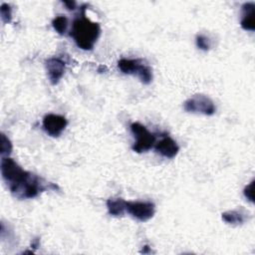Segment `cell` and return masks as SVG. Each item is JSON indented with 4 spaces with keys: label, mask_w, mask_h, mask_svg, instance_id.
<instances>
[{
    "label": "cell",
    "mask_w": 255,
    "mask_h": 255,
    "mask_svg": "<svg viewBox=\"0 0 255 255\" xmlns=\"http://www.w3.org/2000/svg\"><path fill=\"white\" fill-rule=\"evenodd\" d=\"M1 174L12 194L20 199L36 197L49 187L57 188V185L47 183L38 175L22 169V167L10 157H2Z\"/></svg>",
    "instance_id": "1"
},
{
    "label": "cell",
    "mask_w": 255,
    "mask_h": 255,
    "mask_svg": "<svg viewBox=\"0 0 255 255\" xmlns=\"http://www.w3.org/2000/svg\"><path fill=\"white\" fill-rule=\"evenodd\" d=\"M84 11L81 17L74 20L70 35L73 37L79 48L83 50H92L101 34V27L99 23L93 22L87 18Z\"/></svg>",
    "instance_id": "2"
},
{
    "label": "cell",
    "mask_w": 255,
    "mask_h": 255,
    "mask_svg": "<svg viewBox=\"0 0 255 255\" xmlns=\"http://www.w3.org/2000/svg\"><path fill=\"white\" fill-rule=\"evenodd\" d=\"M118 67L124 74L136 75L145 85L152 81L151 69L138 59H121L118 62Z\"/></svg>",
    "instance_id": "3"
},
{
    "label": "cell",
    "mask_w": 255,
    "mask_h": 255,
    "mask_svg": "<svg viewBox=\"0 0 255 255\" xmlns=\"http://www.w3.org/2000/svg\"><path fill=\"white\" fill-rule=\"evenodd\" d=\"M130 130L135 138V142L132 145V149L135 152H143L150 149L154 142L155 136L149 132L148 129L139 123H132L130 125Z\"/></svg>",
    "instance_id": "4"
},
{
    "label": "cell",
    "mask_w": 255,
    "mask_h": 255,
    "mask_svg": "<svg viewBox=\"0 0 255 255\" xmlns=\"http://www.w3.org/2000/svg\"><path fill=\"white\" fill-rule=\"evenodd\" d=\"M183 108L188 113H197L205 116H211L216 111V108L211 99L202 94L194 95L185 101Z\"/></svg>",
    "instance_id": "5"
},
{
    "label": "cell",
    "mask_w": 255,
    "mask_h": 255,
    "mask_svg": "<svg viewBox=\"0 0 255 255\" xmlns=\"http://www.w3.org/2000/svg\"><path fill=\"white\" fill-rule=\"evenodd\" d=\"M127 211L132 217L144 222L152 218L155 206L150 201H127Z\"/></svg>",
    "instance_id": "6"
},
{
    "label": "cell",
    "mask_w": 255,
    "mask_h": 255,
    "mask_svg": "<svg viewBox=\"0 0 255 255\" xmlns=\"http://www.w3.org/2000/svg\"><path fill=\"white\" fill-rule=\"evenodd\" d=\"M68 122L65 117L55 114H48L43 119V128L45 131L54 137L59 136L67 127Z\"/></svg>",
    "instance_id": "7"
},
{
    "label": "cell",
    "mask_w": 255,
    "mask_h": 255,
    "mask_svg": "<svg viewBox=\"0 0 255 255\" xmlns=\"http://www.w3.org/2000/svg\"><path fill=\"white\" fill-rule=\"evenodd\" d=\"M45 66L51 84H58L65 73V62L59 58H49L46 60Z\"/></svg>",
    "instance_id": "8"
},
{
    "label": "cell",
    "mask_w": 255,
    "mask_h": 255,
    "mask_svg": "<svg viewBox=\"0 0 255 255\" xmlns=\"http://www.w3.org/2000/svg\"><path fill=\"white\" fill-rule=\"evenodd\" d=\"M154 147L158 153L167 158L174 157L179 150V146L177 145L176 141L167 135L163 136L159 141H157Z\"/></svg>",
    "instance_id": "9"
},
{
    "label": "cell",
    "mask_w": 255,
    "mask_h": 255,
    "mask_svg": "<svg viewBox=\"0 0 255 255\" xmlns=\"http://www.w3.org/2000/svg\"><path fill=\"white\" fill-rule=\"evenodd\" d=\"M242 18L240 25L244 30H255V4L247 2L242 5Z\"/></svg>",
    "instance_id": "10"
},
{
    "label": "cell",
    "mask_w": 255,
    "mask_h": 255,
    "mask_svg": "<svg viewBox=\"0 0 255 255\" xmlns=\"http://www.w3.org/2000/svg\"><path fill=\"white\" fill-rule=\"evenodd\" d=\"M107 208L112 216H124L127 211V201L123 198H109L107 200Z\"/></svg>",
    "instance_id": "11"
},
{
    "label": "cell",
    "mask_w": 255,
    "mask_h": 255,
    "mask_svg": "<svg viewBox=\"0 0 255 255\" xmlns=\"http://www.w3.org/2000/svg\"><path fill=\"white\" fill-rule=\"evenodd\" d=\"M222 219L229 224H242L246 220V213L242 210H229L222 213Z\"/></svg>",
    "instance_id": "12"
},
{
    "label": "cell",
    "mask_w": 255,
    "mask_h": 255,
    "mask_svg": "<svg viewBox=\"0 0 255 255\" xmlns=\"http://www.w3.org/2000/svg\"><path fill=\"white\" fill-rule=\"evenodd\" d=\"M52 25H53V28L55 29V31H57L59 34L63 35L66 33L67 28H68V19L65 16L59 15L54 18V20L52 21Z\"/></svg>",
    "instance_id": "13"
},
{
    "label": "cell",
    "mask_w": 255,
    "mask_h": 255,
    "mask_svg": "<svg viewBox=\"0 0 255 255\" xmlns=\"http://www.w3.org/2000/svg\"><path fill=\"white\" fill-rule=\"evenodd\" d=\"M0 16L3 23H9L12 19V8L10 5L3 3L0 7Z\"/></svg>",
    "instance_id": "14"
},
{
    "label": "cell",
    "mask_w": 255,
    "mask_h": 255,
    "mask_svg": "<svg viewBox=\"0 0 255 255\" xmlns=\"http://www.w3.org/2000/svg\"><path fill=\"white\" fill-rule=\"evenodd\" d=\"M12 151V143L10 139L4 134L1 133V155L4 157V155H9Z\"/></svg>",
    "instance_id": "15"
},
{
    "label": "cell",
    "mask_w": 255,
    "mask_h": 255,
    "mask_svg": "<svg viewBox=\"0 0 255 255\" xmlns=\"http://www.w3.org/2000/svg\"><path fill=\"white\" fill-rule=\"evenodd\" d=\"M196 45L199 49L207 51L210 48V41L204 35H197L196 36Z\"/></svg>",
    "instance_id": "16"
},
{
    "label": "cell",
    "mask_w": 255,
    "mask_h": 255,
    "mask_svg": "<svg viewBox=\"0 0 255 255\" xmlns=\"http://www.w3.org/2000/svg\"><path fill=\"white\" fill-rule=\"evenodd\" d=\"M254 183L255 181L252 180L245 188H244V195L245 197L250 201V202H254Z\"/></svg>",
    "instance_id": "17"
},
{
    "label": "cell",
    "mask_w": 255,
    "mask_h": 255,
    "mask_svg": "<svg viewBox=\"0 0 255 255\" xmlns=\"http://www.w3.org/2000/svg\"><path fill=\"white\" fill-rule=\"evenodd\" d=\"M64 5L67 6L69 10H74L76 8V2L75 1H64Z\"/></svg>",
    "instance_id": "18"
}]
</instances>
